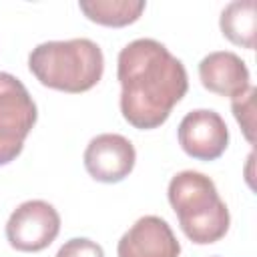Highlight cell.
<instances>
[{"label":"cell","instance_id":"obj_3","mask_svg":"<svg viewBox=\"0 0 257 257\" xmlns=\"http://www.w3.org/2000/svg\"><path fill=\"white\" fill-rule=\"evenodd\" d=\"M167 195L187 239L197 245H209L227 235L231 225L229 209L207 175L181 171L171 179Z\"/></svg>","mask_w":257,"mask_h":257},{"label":"cell","instance_id":"obj_10","mask_svg":"<svg viewBox=\"0 0 257 257\" xmlns=\"http://www.w3.org/2000/svg\"><path fill=\"white\" fill-rule=\"evenodd\" d=\"M219 26H221L223 36L231 44L253 50L255 48V28H257L255 0L229 2L221 12Z\"/></svg>","mask_w":257,"mask_h":257},{"label":"cell","instance_id":"obj_9","mask_svg":"<svg viewBox=\"0 0 257 257\" xmlns=\"http://www.w3.org/2000/svg\"><path fill=\"white\" fill-rule=\"evenodd\" d=\"M199 78L209 92L229 98L243 94L251 86L245 60L229 50L209 52L199 62Z\"/></svg>","mask_w":257,"mask_h":257},{"label":"cell","instance_id":"obj_8","mask_svg":"<svg viewBox=\"0 0 257 257\" xmlns=\"http://www.w3.org/2000/svg\"><path fill=\"white\" fill-rule=\"evenodd\" d=\"M181 243L171 225L157 217L145 215L120 237L116 257H179Z\"/></svg>","mask_w":257,"mask_h":257},{"label":"cell","instance_id":"obj_1","mask_svg":"<svg viewBox=\"0 0 257 257\" xmlns=\"http://www.w3.org/2000/svg\"><path fill=\"white\" fill-rule=\"evenodd\" d=\"M122 118L141 131L161 126L187 94L185 64L155 38L128 42L116 58Z\"/></svg>","mask_w":257,"mask_h":257},{"label":"cell","instance_id":"obj_12","mask_svg":"<svg viewBox=\"0 0 257 257\" xmlns=\"http://www.w3.org/2000/svg\"><path fill=\"white\" fill-rule=\"evenodd\" d=\"M255 94H257V88L249 86L243 94L231 98L233 116L241 124V131L251 145L255 143Z\"/></svg>","mask_w":257,"mask_h":257},{"label":"cell","instance_id":"obj_6","mask_svg":"<svg viewBox=\"0 0 257 257\" xmlns=\"http://www.w3.org/2000/svg\"><path fill=\"white\" fill-rule=\"evenodd\" d=\"M181 149L197 161L219 159L229 145V128L223 116L211 108H197L183 116L177 128Z\"/></svg>","mask_w":257,"mask_h":257},{"label":"cell","instance_id":"obj_11","mask_svg":"<svg viewBox=\"0 0 257 257\" xmlns=\"http://www.w3.org/2000/svg\"><path fill=\"white\" fill-rule=\"evenodd\" d=\"M78 8L90 22L120 28L137 22L147 4L143 0H80Z\"/></svg>","mask_w":257,"mask_h":257},{"label":"cell","instance_id":"obj_13","mask_svg":"<svg viewBox=\"0 0 257 257\" xmlns=\"http://www.w3.org/2000/svg\"><path fill=\"white\" fill-rule=\"evenodd\" d=\"M56 257H104L102 247L86 237L68 239L56 253Z\"/></svg>","mask_w":257,"mask_h":257},{"label":"cell","instance_id":"obj_2","mask_svg":"<svg viewBox=\"0 0 257 257\" xmlns=\"http://www.w3.org/2000/svg\"><path fill=\"white\" fill-rule=\"evenodd\" d=\"M28 68L48 88L78 94L90 90L104 72V56L88 38L42 42L28 54Z\"/></svg>","mask_w":257,"mask_h":257},{"label":"cell","instance_id":"obj_7","mask_svg":"<svg viewBox=\"0 0 257 257\" xmlns=\"http://www.w3.org/2000/svg\"><path fill=\"white\" fill-rule=\"evenodd\" d=\"M84 169L98 183H120L137 163L133 143L116 133H102L90 139L84 149Z\"/></svg>","mask_w":257,"mask_h":257},{"label":"cell","instance_id":"obj_5","mask_svg":"<svg viewBox=\"0 0 257 257\" xmlns=\"http://www.w3.org/2000/svg\"><path fill=\"white\" fill-rule=\"evenodd\" d=\"M60 231L58 211L40 199L20 203L6 223V239L12 249L36 253L46 249Z\"/></svg>","mask_w":257,"mask_h":257},{"label":"cell","instance_id":"obj_4","mask_svg":"<svg viewBox=\"0 0 257 257\" xmlns=\"http://www.w3.org/2000/svg\"><path fill=\"white\" fill-rule=\"evenodd\" d=\"M38 108L26 86L10 72H0V167L12 163L36 124Z\"/></svg>","mask_w":257,"mask_h":257}]
</instances>
